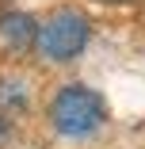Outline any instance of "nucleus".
Here are the masks:
<instances>
[{"instance_id":"obj_5","label":"nucleus","mask_w":145,"mask_h":149,"mask_svg":"<svg viewBox=\"0 0 145 149\" xmlns=\"http://www.w3.org/2000/svg\"><path fill=\"white\" fill-rule=\"evenodd\" d=\"M12 134V115H4V111H0V141H4Z\"/></svg>"},{"instance_id":"obj_1","label":"nucleus","mask_w":145,"mask_h":149,"mask_svg":"<svg viewBox=\"0 0 145 149\" xmlns=\"http://www.w3.org/2000/svg\"><path fill=\"white\" fill-rule=\"evenodd\" d=\"M46 118L57 138H69V141H84V138H96L103 126H107V100L88 84H61L53 92L50 107H46Z\"/></svg>"},{"instance_id":"obj_3","label":"nucleus","mask_w":145,"mask_h":149,"mask_svg":"<svg viewBox=\"0 0 145 149\" xmlns=\"http://www.w3.org/2000/svg\"><path fill=\"white\" fill-rule=\"evenodd\" d=\"M35 35H38V19L27 15V12H4L0 15V38L8 46L23 50V46H35Z\"/></svg>"},{"instance_id":"obj_2","label":"nucleus","mask_w":145,"mask_h":149,"mask_svg":"<svg viewBox=\"0 0 145 149\" xmlns=\"http://www.w3.org/2000/svg\"><path fill=\"white\" fill-rule=\"evenodd\" d=\"M92 42V19L84 15L80 8H57L38 23L35 35V50L42 61L50 65H69L88 50Z\"/></svg>"},{"instance_id":"obj_6","label":"nucleus","mask_w":145,"mask_h":149,"mask_svg":"<svg viewBox=\"0 0 145 149\" xmlns=\"http://www.w3.org/2000/svg\"><path fill=\"white\" fill-rule=\"evenodd\" d=\"M99 4H137V0H99Z\"/></svg>"},{"instance_id":"obj_4","label":"nucleus","mask_w":145,"mask_h":149,"mask_svg":"<svg viewBox=\"0 0 145 149\" xmlns=\"http://www.w3.org/2000/svg\"><path fill=\"white\" fill-rule=\"evenodd\" d=\"M27 103H31V92L23 80H0V111L4 115H19L27 111Z\"/></svg>"}]
</instances>
